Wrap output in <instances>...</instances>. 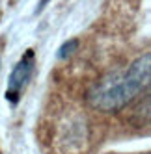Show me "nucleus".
Returning a JSON list of instances; mask_svg holds the SVG:
<instances>
[{"label":"nucleus","mask_w":151,"mask_h":154,"mask_svg":"<svg viewBox=\"0 0 151 154\" xmlns=\"http://www.w3.org/2000/svg\"><path fill=\"white\" fill-rule=\"evenodd\" d=\"M151 80V56H140L123 74L106 76L92 85L86 93L88 104L103 113H114L123 109L134 97H138Z\"/></svg>","instance_id":"obj_1"},{"label":"nucleus","mask_w":151,"mask_h":154,"mask_svg":"<svg viewBox=\"0 0 151 154\" xmlns=\"http://www.w3.org/2000/svg\"><path fill=\"white\" fill-rule=\"evenodd\" d=\"M77 48H79V41L77 39H69L67 43H63V45L58 48V58L60 60H66V58L73 56Z\"/></svg>","instance_id":"obj_3"},{"label":"nucleus","mask_w":151,"mask_h":154,"mask_svg":"<svg viewBox=\"0 0 151 154\" xmlns=\"http://www.w3.org/2000/svg\"><path fill=\"white\" fill-rule=\"evenodd\" d=\"M34 67H36V54H34L32 48H28L23 54V58L17 61V65L11 71V74H9V82H8V89H6V100H9V104L15 106L19 102L24 85L32 78Z\"/></svg>","instance_id":"obj_2"},{"label":"nucleus","mask_w":151,"mask_h":154,"mask_svg":"<svg viewBox=\"0 0 151 154\" xmlns=\"http://www.w3.org/2000/svg\"><path fill=\"white\" fill-rule=\"evenodd\" d=\"M45 4H47V0H41L39 6H37V9H43V6H45Z\"/></svg>","instance_id":"obj_4"}]
</instances>
